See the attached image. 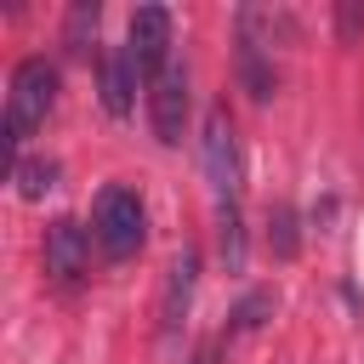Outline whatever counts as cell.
<instances>
[{"label": "cell", "mask_w": 364, "mask_h": 364, "mask_svg": "<svg viewBox=\"0 0 364 364\" xmlns=\"http://www.w3.org/2000/svg\"><path fill=\"white\" fill-rule=\"evenodd\" d=\"M57 108V68L46 63V57H23L17 68H11V97H6V142H28L40 125H46V114Z\"/></svg>", "instance_id": "obj_1"}, {"label": "cell", "mask_w": 364, "mask_h": 364, "mask_svg": "<svg viewBox=\"0 0 364 364\" xmlns=\"http://www.w3.org/2000/svg\"><path fill=\"white\" fill-rule=\"evenodd\" d=\"M91 233H97V245H102L114 262L136 256V250H142V239H148V210H142L136 188L108 182V188L97 193V205H91Z\"/></svg>", "instance_id": "obj_2"}, {"label": "cell", "mask_w": 364, "mask_h": 364, "mask_svg": "<svg viewBox=\"0 0 364 364\" xmlns=\"http://www.w3.org/2000/svg\"><path fill=\"white\" fill-rule=\"evenodd\" d=\"M199 159H205V182H210L216 205H239V188H245V159H239V136H233L228 108H210V114H205Z\"/></svg>", "instance_id": "obj_3"}, {"label": "cell", "mask_w": 364, "mask_h": 364, "mask_svg": "<svg viewBox=\"0 0 364 364\" xmlns=\"http://www.w3.org/2000/svg\"><path fill=\"white\" fill-rule=\"evenodd\" d=\"M125 51H131V63H136L142 80H159V74L171 68V11H165V6H136V11H131Z\"/></svg>", "instance_id": "obj_4"}, {"label": "cell", "mask_w": 364, "mask_h": 364, "mask_svg": "<svg viewBox=\"0 0 364 364\" xmlns=\"http://www.w3.org/2000/svg\"><path fill=\"white\" fill-rule=\"evenodd\" d=\"M85 267H91V233L74 216H57L46 228V273H51V284L74 290L85 279Z\"/></svg>", "instance_id": "obj_5"}, {"label": "cell", "mask_w": 364, "mask_h": 364, "mask_svg": "<svg viewBox=\"0 0 364 364\" xmlns=\"http://www.w3.org/2000/svg\"><path fill=\"white\" fill-rule=\"evenodd\" d=\"M148 119H154V136L171 148L182 142V125H188V74L171 63L159 80H148Z\"/></svg>", "instance_id": "obj_6"}, {"label": "cell", "mask_w": 364, "mask_h": 364, "mask_svg": "<svg viewBox=\"0 0 364 364\" xmlns=\"http://www.w3.org/2000/svg\"><path fill=\"white\" fill-rule=\"evenodd\" d=\"M193 284H199V250L182 245V250L171 256L165 290H159V330H165V336L182 330V318H188V307H193Z\"/></svg>", "instance_id": "obj_7"}, {"label": "cell", "mask_w": 364, "mask_h": 364, "mask_svg": "<svg viewBox=\"0 0 364 364\" xmlns=\"http://www.w3.org/2000/svg\"><path fill=\"white\" fill-rule=\"evenodd\" d=\"M136 63H131V51L119 46V51H108L102 63H97V91H102V108L108 114H131V102H136Z\"/></svg>", "instance_id": "obj_8"}, {"label": "cell", "mask_w": 364, "mask_h": 364, "mask_svg": "<svg viewBox=\"0 0 364 364\" xmlns=\"http://www.w3.org/2000/svg\"><path fill=\"white\" fill-rule=\"evenodd\" d=\"M216 250H222L228 273H245V216H239V205H216Z\"/></svg>", "instance_id": "obj_9"}, {"label": "cell", "mask_w": 364, "mask_h": 364, "mask_svg": "<svg viewBox=\"0 0 364 364\" xmlns=\"http://www.w3.org/2000/svg\"><path fill=\"white\" fill-rule=\"evenodd\" d=\"M97 23H102V6H97V0H80V6L68 11V23H63V46H68L74 57H85L91 40H97Z\"/></svg>", "instance_id": "obj_10"}, {"label": "cell", "mask_w": 364, "mask_h": 364, "mask_svg": "<svg viewBox=\"0 0 364 364\" xmlns=\"http://www.w3.org/2000/svg\"><path fill=\"white\" fill-rule=\"evenodd\" d=\"M57 188V159H17V193L23 199H46Z\"/></svg>", "instance_id": "obj_11"}, {"label": "cell", "mask_w": 364, "mask_h": 364, "mask_svg": "<svg viewBox=\"0 0 364 364\" xmlns=\"http://www.w3.org/2000/svg\"><path fill=\"white\" fill-rule=\"evenodd\" d=\"M273 313V290H250L233 313H228V336H245V330H256L262 318Z\"/></svg>", "instance_id": "obj_12"}, {"label": "cell", "mask_w": 364, "mask_h": 364, "mask_svg": "<svg viewBox=\"0 0 364 364\" xmlns=\"http://www.w3.org/2000/svg\"><path fill=\"white\" fill-rule=\"evenodd\" d=\"M267 250H273V256H296V210H290V205H279V210L267 216Z\"/></svg>", "instance_id": "obj_13"}, {"label": "cell", "mask_w": 364, "mask_h": 364, "mask_svg": "<svg viewBox=\"0 0 364 364\" xmlns=\"http://www.w3.org/2000/svg\"><path fill=\"white\" fill-rule=\"evenodd\" d=\"M188 364H222V336H210V341H199Z\"/></svg>", "instance_id": "obj_14"}]
</instances>
